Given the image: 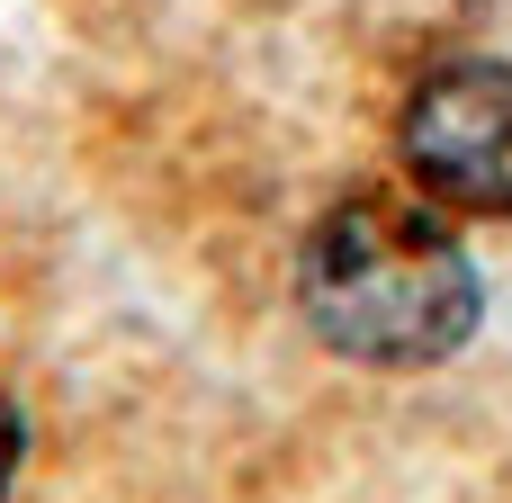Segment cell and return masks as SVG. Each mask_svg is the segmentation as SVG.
Wrapping results in <instances>:
<instances>
[{"instance_id":"cell-1","label":"cell","mask_w":512,"mask_h":503,"mask_svg":"<svg viewBox=\"0 0 512 503\" xmlns=\"http://www.w3.org/2000/svg\"><path fill=\"white\" fill-rule=\"evenodd\" d=\"M297 306L324 333V351L360 369H432L468 351L486 315V279L468 243L405 189H351L315 216L297 252Z\"/></svg>"},{"instance_id":"cell-2","label":"cell","mask_w":512,"mask_h":503,"mask_svg":"<svg viewBox=\"0 0 512 503\" xmlns=\"http://www.w3.org/2000/svg\"><path fill=\"white\" fill-rule=\"evenodd\" d=\"M405 171L468 207V216H512V63H441L405 90L396 117Z\"/></svg>"},{"instance_id":"cell-3","label":"cell","mask_w":512,"mask_h":503,"mask_svg":"<svg viewBox=\"0 0 512 503\" xmlns=\"http://www.w3.org/2000/svg\"><path fill=\"white\" fill-rule=\"evenodd\" d=\"M18 450H27V423H18V405L0 396V495H9V477H18Z\"/></svg>"}]
</instances>
